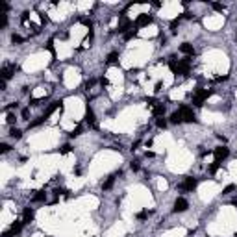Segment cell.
I'll return each mask as SVG.
<instances>
[{
    "label": "cell",
    "instance_id": "cell-38",
    "mask_svg": "<svg viewBox=\"0 0 237 237\" xmlns=\"http://www.w3.org/2000/svg\"><path fill=\"white\" fill-rule=\"evenodd\" d=\"M235 41H237V34H235Z\"/></svg>",
    "mask_w": 237,
    "mask_h": 237
},
{
    "label": "cell",
    "instance_id": "cell-5",
    "mask_svg": "<svg viewBox=\"0 0 237 237\" xmlns=\"http://www.w3.org/2000/svg\"><path fill=\"white\" fill-rule=\"evenodd\" d=\"M189 207V202L185 200V198H176V202H174V213H182V211H185Z\"/></svg>",
    "mask_w": 237,
    "mask_h": 237
},
{
    "label": "cell",
    "instance_id": "cell-18",
    "mask_svg": "<svg viewBox=\"0 0 237 237\" xmlns=\"http://www.w3.org/2000/svg\"><path fill=\"white\" fill-rule=\"evenodd\" d=\"M9 135H11L13 139H21V135H22V132H21L19 128H11V130H9Z\"/></svg>",
    "mask_w": 237,
    "mask_h": 237
},
{
    "label": "cell",
    "instance_id": "cell-10",
    "mask_svg": "<svg viewBox=\"0 0 237 237\" xmlns=\"http://www.w3.org/2000/svg\"><path fill=\"white\" fill-rule=\"evenodd\" d=\"M61 104H63L61 100H56V102H52V104L48 106V109L44 111V115H43V117H44V118H48L50 115H52V113H54V111H56V109H58V108H61Z\"/></svg>",
    "mask_w": 237,
    "mask_h": 237
},
{
    "label": "cell",
    "instance_id": "cell-8",
    "mask_svg": "<svg viewBox=\"0 0 237 237\" xmlns=\"http://www.w3.org/2000/svg\"><path fill=\"white\" fill-rule=\"evenodd\" d=\"M85 122H87L89 126H93V128L96 126V118H95V113H93V109H91L89 106L85 108Z\"/></svg>",
    "mask_w": 237,
    "mask_h": 237
},
{
    "label": "cell",
    "instance_id": "cell-30",
    "mask_svg": "<svg viewBox=\"0 0 237 237\" xmlns=\"http://www.w3.org/2000/svg\"><path fill=\"white\" fill-rule=\"evenodd\" d=\"M130 167H132V170H139V161H132Z\"/></svg>",
    "mask_w": 237,
    "mask_h": 237
},
{
    "label": "cell",
    "instance_id": "cell-23",
    "mask_svg": "<svg viewBox=\"0 0 237 237\" xmlns=\"http://www.w3.org/2000/svg\"><path fill=\"white\" fill-rule=\"evenodd\" d=\"M156 124H158V128H167V120L165 118H158Z\"/></svg>",
    "mask_w": 237,
    "mask_h": 237
},
{
    "label": "cell",
    "instance_id": "cell-16",
    "mask_svg": "<svg viewBox=\"0 0 237 237\" xmlns=\"http://www.w3.org/2000/svg\"><path fill=\"white\" fill-rule=\"evenodd\" d=\"M117 59H118V54H117V52H111V54H108V58H106V61H108L109 65L117 63Z\"/></svg>",
    "mask_w": 237,
    "mask_h": 237
},
{
    "label": "cell",
    "instance_id": "cell-32",
    "mask_svg": "<svg viewBox=\"0 0 237 237\" xmlns=\"http://www.w3.org/2000/svg\"><path fill=\"white\" fill-rule=\"evenodd\" d=\"M46 48H48V50L52 52V56H54V43H52V41H48V44H46Z\"/></svg>",
    "mask_w": 237,
    "mask_h": 237
},
{
    "label": "cell",
    "instance_id": "cell-37",
    "mask_svg": "<svg viewBox=\"0 0 237 237\" xmlns=\"http://www.w3.org/2000/svg\"><path fill=\"white\" fill-rule=\"evenodd\" d=\"M0 148H2V152H7V150H9V145H6V143H4Z\"/></svg>",
    "mask_w": 237,
    "mask_h": 237
},
{
    "label": "cell",
    "instance_id": "cell-2",
    "mask_svg": "<svg viewBox=\"0 0 237 237\" xmlns=\"http://www.w3.org/2000/svg\"><path fill=\"white\" fill-rule=\"evenodd\" d=\"M180 113H182V120H184V122H195V120H197L193 109L187 108V106H182V108H180Z\"/></svg>",
    "mask_w": 237,
    "mask_h": 237
},
{
    "label": "cell",
    "instance_id": "cell-19",
    "mask_svg": "<svg viewBox=\"0 0 237 237\" xmlns=\"http://www.w3.org/2000/svg\"><path fill=\"white\" fill-rule=\"evenodd\" d=\"M46 200V193L44 191H37V195L34 197V202H44Z\"/></svg>",
    "mask_w": 237,
    "mask_h": 237
},
{
    "label": "cell",
    "instance_id": "cell-1",
    "mask_svg": "<svg viewBox=\"0 0 237 237\" xmlns=\"http://www.w3.org/2000/svg\"><path fill=\"white\" fill-rule=\"evenodd\" d=\"M211 95H213V91L197 89V93H195V96H193V104H195V106H202V102H204L207 96H211Z\"/></svg>",
    "mask_w": 237,
    "mask_h": 237
},
{
    "label": "cell",
    "instance_id": "cell-24",
    "mask_svg": "<svg viewBox=\"0 0 237 237\" xmlns=\"http://www.w3.org/2000/svg\"><path fill=\"white\" fill-rule=\"evenodd\" d=\"M80 133H81V126H76V130L71 132V137H78Z\"/></svg>",
    "mask_w": 237,
    "mask_h": 237
},
{
    "label": "cell",
    "instance_id": "cell-36",
    "mask_svg": "<svg viewBox=\"0 0 237 237\" xmlns=\"http://www.w3.org/2000/svg\"><path fill=\"white\" fill-rule=\"evenodd\" d=\"M93 85H95V80H89V81L85 83V87H87V89H89V87H93Z\"/></svg>",
    "mask_w": 237,
    "mask_h": 237
},
{
    "label": "cell",
    "instance_id": "cell-31",
    "mask_svg": "<svg viewBox=\"0 0 237 237\" xmlns=\"http://www.w3.org/2000/svg\"><path fill=\"white\" fill-rule=\"evenodd\" d=\"M146 217H148V211H141V213L137 215V219H141V221H143V219H146Z\"/></svg>",
    "mask_w": 237,
    "mask_h": 237
},
{
    "label": "cell",
    "instance_id": "cell-27",
    "mask_svg": "<svg viewBox=\"0 0 237 237\" xmlns=\"http://www.w3.org/2000/svg\"><path fill=\"white\" fill-rule=\"evenodd\" d=\"M6 120H7V124H13V122H15V115H13V113H7Z\"/></svg>",
    "mask_w": 237,
    "mask_h": 237
},
{
    "label": "cell",
    "instance_id": "cell-29",
    "mask_svg": "<svg viewBox=\"0 0 237 237\" xmlns=\"http://www.w3.org/2000/svg\"><path fill=\"white\" fill-rule=\"evenodd\" d=\"M178 24H180V19H174V21H172V22H170V30H172V32H174V30H176V26H178Z\"/></svg>",
    "mask_w": 237,
    "mask_h": 237
},
{
    "label": "cell",
    "instance_id": "cell-15",
    "mask_svg": "<svg viewBox=\"0 0 237 237\" xmlns=\"http://www.w3.org/2000/svg\"><path fill=\"white\" fill-rule=\"evenodd\" d=\"M152 113H154L156 117L163 115V113H165V106H163V104H156V106H154V109H152Z\"/></svg>",
    "mask_w": 237,
    "mask_h": 237
},
{
    "label": "cell",
    "instance_id": "cell-35",
    "mask_svg": "<svg viewBox=\"0 0 237 237\" xmlns=\"http://www.w3.org/2000/svg\"><path fill=\"white\" fill-rule=\"evenodd\" d=\"M28 115H30V109L24 108V109H22V118H28Z\"/></svg>",
    "mask_w": 237,
    "mask_h": 237
},
{
    "label": "cell",
    "instance_id": "cell-13",
    "mask_svg": "<svg viewBox=\"0 0 237 237\" xmlns=\"http://www.w3.org/2000/svg\"><path fill=\"white\" fill-rule=\"evenodd\" d=\"M32 219H34V209H32V207H26L24 213H22V221H24V222H30Z\"/></svg>",
    "mask_w": 237,
    "mask_h": 237
},
{
    "label": "cell",
    "instance_id": "cell-17",
    "mask_svg": "<svg viewBox=\"0 0 237 237\" xmlns=\"http://www.w3.org/2000/svg\"><path fill=\"white\" fill-rule=\"evenodd\" d=\"M170 122H174V124H180V122H184V120H182V113H180V111L172 113V115H170Z\"/></svg>",
    "mask_w": 237,
    "mask_h": 237
},
{
    "label": "cell",
    "instance_id": "cell-21",
    "mask_svg": "<svg viewBox=\"0 0 237 237\" xmlns=\"http://www.w3.org/2000/svg\"><path fill=\"white\" fill-rule=\"evenodd\" d=\"M44 120H46V118H44V117H39V118H37V120H34V122H30V124H28V128H35V126H39V124H43Z\"/></svg>",
    "mask_w": 237,
    "mask_h": 237
},
{
    "label": "cell",
    "instance_id": "cell-28",
    "mask_svg": "<svg viewBox=\"0 0 237 237\" xmlns=\"http://www.w3.org/2000/svg\"><path fill=\"white\" fill-rule=\"evenodd\" d=\"M211 6H213V9H217V11H224V6H222V4H217V2H215V4H211Z\"/></svg>",
    "mask_w": 237,
    "mask_h": 237
},
{
    "label": "cell",
    "instance_id": "cell-11",
    "mask_svg": "<svg viewBox=\"0 0 237 237\" xmlns=\"http://www.w3.org/2000/svg\"><path fill=\"white\" fill-rule=\"evenodd\" d=\"M130 26H132V22H130L128 19H124V17H122V21L118 22V28H117V30H118V32H120V34H126L128 30H132Z\"/></svg>",
    "mask_w": 237,
    "mask_h": 237
},
{
    "label": "cell",
    "instance_id": "cell-6",
    "mask_svg": "<svg viewBox=\"0 0 237 237\" xmlns=\"http://www.w3.org/2000/svg\"><path fill=\"white\" fill-rule=\"evenodd\" d=\"M17 69H19L17 65H6V67H2V71H0L2 80H4V81H6V80H9V78H11V74H13Z\"/></svg>",
    "mask_w": 237,
    "mask_h": 237
},
{
    "label": "cell",
    "instance_id": "cell-34",
    "mask_svg": "<svg viewBox=\"0 0 237 237\" xmlns=\"http://www.w3.org/2000/svg\"><path fill=\"white\" fill-rule=\"evenodd\" d=\"M39 102H41L39 98H30V106H37Z\"/></svg>",
    "mask_w": 237,
    "mask_h": 237
},
{
    "label": "cell",
    "instance_id": "cell-3",
    "mask_svg": "<svg viewBox=\"0 0 237 237\" xmlns=\"http://www.w3.org/2000/svg\"><path fill=\"white\" fill-rule=\"evenodd\" d=\"M22 224H24V221H17V222H13L11 224V228L7 230V232H4L2 237H11V235H17L21 230H22Z\"/></svg>",
    "mask_w": 237,
    "mask_h": 237
},
{
    "label": "cell",
    "instance_id": "cell-9",
    "mask_svg": "<svg viewBox=\"0 0 237 237\" xmlns=\"http://www.w3.org/2000/svg\"><path fill=\"white\" fill-rule=\"evenodd\" d=\"M228 154H230V152H228V148H226V146H219V148H215V161H219V163H221V159H224V158H228Z\"/></svg>",
    "mask_w": 237,
    "mask_h": 237
},
{
    "label": "cell",
    "instance_id": "cell-20",
    "mask_svg": "<svg viewBox=\"0 0 237 237\" xmlns=\"http://www.w3.org/2000/svg\"><path fill=\"white\" fill-rule=\"evenodd\" d=\"M135 35H137V30H128V32L124 34V39H126V41H130V39H133Z\"/></svg>",
    "mask_w": 237,
    "mask_h": 237
},
{
    "label": "cell",
    "instance_id": "cell-14",
    "mask_svg": "<svg viewBox=\"0 0 237 237\" xmlns=\"http://www.w3.org/2000/svg\"><path fill=\"white\" fill-rule=\"evenodd\" d=\"M113 184H115V176H109V178L102 184V189H104V191H108V189H111V187H113Z\"/></svg>",
    "mask_w": 237,
    "mask_h": 237
},
{
    "label": "cell",
    "instance_id": "cell-26",
    "mask_svg": "<svg viewBox=\"0 0 237 237\" xmlns=\"http://www.w3.org/2000/svg\"><path fill=\"white\" fill-rule=\"evenodd\" d=\"M11 41H13V43H17V44H21L24 39H22L21 35H11Z\"/></svg>",
    "mask_w": 237,
    "mask_h": 237
},
{
    "label": "cell",
    "instance_id": "cell-33",
    "mask_svg": "<svg viewBox=\"0 0 237 237\" xmlns=\"http://www.w3.org/2000/svg\"><path fill=\"white\" fill-rule=\"evenodd\" d=\"M234 189H235V187H234V185H228V187H226V189H224V195H230V193H232V191H234Z\"/></svg>",
    "mask_w": 237,
    "mask_h": 237
},
{
    "label": "cell",
    "instance_id": "cell-22",
    "mask_svg": "<svg viewBox=\"0 0 237 237\" xmlns=\"http://www.w3.org/2000/svg\"><path fill=\"white\" fill-rule=\"evenodd\" d=\"M219 167H221V163H219V161H215V163L209 167V172H211V174H215V172L219 170Z\"/></svg>",
    "mask_w": 237,
    "mask_h": 237
},
{
    "label": "cell",
    "instance_id": "cell-4",
    "mask_svg": "<svg viewBox=\"0 0 237 237\" xmlns=\"http://www.w3.org/2000/svg\"><path fill=\"white\" fill-rule=\"evenodd\" d=\"M152 21H154V19H152V15L141 13V15L135 19V26H139V28H141V26H148V24H152Z\"/></svg>",
    "mask_w": 237,
    "mask_h": 237
},
{
    "label": "cell",
    "instance_id": "cell-7",
    "mask_svg": "<svg viewBox=\"0 0 237 237\" xmlns=\"http://www.w3.org/2000/svg\"><path fill=\"white\" fill-rule=\"evenodd\" d=\"M197 180H195V178H185V180H184V184H182V185H180V187H182V189H184V191H193V189H197Z\"/></svg>",
    "mask_w": 237,
    "mask_h": 237
},
{
    "label": "cell",
    "instance_id": "cell-12",
    "mask_svg": "<svg viewBox=\"0 0 237 237\" xmlns=\"http://www.w3.org/2000/svg\"><path fill=\"white\" fill-rule=\"evenodd\" d=\"M180 50H182L184 54H187V56H193V54H195V48H193V44H189V43H184V44L180 46Z\"/></svg>",
    "mask_w": 237,
    "mask_h": 237
},
{
    "label": "cell",
    "instance_id": "cell-25",
    "mask_svg": "<svg viewBox=\"0 0 237 237\" xmlns=\"http://www.w3.org/2000/svg\"><path fill=\"white\" fill-rule=\"evenodd\" d=\"M59 152H61V154H69V152H71V145H63Z\"/></svg>",
    "mask_w": 237,
    "mask_h": 237
}]
</instances>
